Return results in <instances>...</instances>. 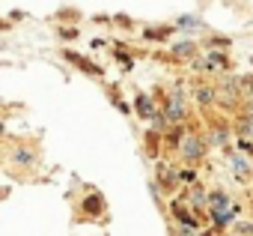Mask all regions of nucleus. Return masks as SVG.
Here are the masks:
<instances>
[{
  "label": "nucleus",
  "mask_w": 253,
  "mask_h": 236,
  "mask_svg": "<svg viewBox=\"0 0 253 236\" xmlns=\"http://www.w3.org/2000/svg\"><path fill=\"white\" fill-rule=\"evenodd\" d=\"M185 156H188V159H197V156H203V141L191 138V141L185 144Z\"/></svg>",
  "instance_id": "6"
},
{
  "label": "nucleus",
  "mask_w": 253,
  "mask_h": 236,
  "mask_svg": "<svg viewBox=\"0 0 253 236\" xmlns=\"http://www.w3.org/2000/svg\"><path fill=\"white\" fill-rule=\"evenodd\" d=\"M146 141H149V144H146V150H149V153H155V150H158V144H155V141H158V135H146Z\"/></svg>",
  "instance_id": "10"
},
{
  "label": "nucleus",
  "mask_w": 253,
  "mask_h": 236,
  "mask_svg": "<svg viewBox=\"0 0 253 236\" xmlns=\"http://www.w3.org/2000/svg\"><path fill=\"white\" fill-rule=\"evenodd\" d=\"M211 215H214L217 224H226V221L232 218V206H229L226 194H214V197H211Z\"/></svg>",
  "instance_id": "1"
},
{
  "label": "nucleus",
  "mask_w": 253,
  "mask_h": 236,
  "mask_svg": "<svg viewBox=\"0 0 253 236\" xmlns=\"http://www.w3.org/2000/svg\"><path fill=\"white\" fill-rule=\"evenodd\" d=\"M84 209H86V212H89V215H98V212H101V209H104V200H101V197H98V194H89V197H86V200H84Z\"/></svg>",
  "instance_id": "4"
},
{
  "label": "nucleus",
  "mask_w": 253,
  "mask_h": 236,
  "mask_svg": "<svg viewBox=\"0 0 253 236\" xmlns=\"http://www.w3.org/2000/svg\"><path fill=\"white\" fill-rule=\"evenodd\" d=\"M173 212H176V218H179V221H185V224H191V227L197 224V218H194V215H191L182 203H173Z\"/></svg>",
  "instance_id": "7"
},
{
  "label": "nucleus",
  "mask_w": 253,
  "mask_h": 236,
  "mask_svg": "<svg viewBox=\"0 0 253 236\" xmlns=\"http://www.w3.org/2000/svg\"><path fill=\"white\" fill-rule=\"evenodd\" d=\"M66 60H72L75 66H81V69H84V72H89V75H98V72H101V69H98L95 63L84 60V57H81V54H75V51H66Z\"/></svg>",
  "instance_id": "2"
},
{
  "label": "nucleus",
  "mask_w": 253,
  "mask_h": 236,
  "mask_svg": "<svg viewBox=\"0 0 253 236\" xmlns=\"http://www.w3.org/2000/svg\"><path fill=\"white\" fill-rule=\"evenodd\" d=\"M232 87H235V90H250V93H253V75H250V78H238V81H232Z\"/></svg>",
  "instance_id": "9"
},
{
  "label": "nucleus",
  "mask_w": 253,
  "mask_h": 236,
  "mask_svg": "<svg viewBox=\"0 0 253 236\" xmlns=\"http://www.w3.org/2000/svg\"><path fill=\"white\" fill-rule=\"evenodd\" d=\"M203 66H209L211 72H220V69H226V60H223V57H217V54H211V57H209Z\"/></svg>",
  "instance_id": "8"
},
{
  "label": "nucleus",
  "mask_w": 253,
  "mask_h": 236,
  "mask_svg": "<svg viewBox=\"0 0 253 236\" xmlns=\"http://www.w3.org/2000/svg\"><path fill=\"white\" fill-rule=\"evenodd\" d=\"M247 114H253V105H250V108H247Z\"/></svg>",
  "instance_id": "13"
},
{
  "label": "nucleus",
  "mask_w": 253,
  "mask_h": 236,
  "mask_svg": "<svg viewBox=\"0 0 253 236\" xmlns=\"http://www.w3.org/2000/svg\"><path fill=\"white\" fill-rule=\"evenodd\" d=\"M167 117H170V120H182V117H185V108H182V99H179V96H170V102H167Z\"/></svg>",
  "instance_id": "3"
},
{
  "label": "nucleus",
  "mask_w": 253,
  "mask_h": 236,
  "mask_svg": "<svg viewBox=\"0 0 253 236\" xmlns=\"http://www.w3.org/2000/svg\"><path fill=\"white\" fill-rule=\"evenodd\" d=\"M161 182H164V185L173 182V174H167V168H161Z\"/></svg>",
  "instance_id": "11"
},
{
  "label": "nucleus",
  "mask_w": 253,
  "mask_h": 236,
  "mask_svg": "<svg viewBox=\"0 0 253 236\" xmlns=\"http://www.w3.org/2000/svg\"><path fill=\"white\" fill-rule=\"evenodd\" d=\"M137 111H140V117H155V108H152V102L146 99V96H137Z\"/></svg>",
  "instance_id": "5"
},
{
  "label": "nucleus",
  "mask_w": 253,
  "mask_h": 236,
  "mask_svg": "<svg viewBox=\"0 0 253 236\" xmlns=\"http://www.w3.org/2000/svg\"><path fill=\"white\" fill-rule=\"evenodd\" d=\"M0 132H3V123H0Z\"/></svg>",
  "instance_id": "14"
},
{
  "label": "nucleus",
  "mask_w": 253,
  "mask_h": 236,
  "mask_svg": "<svg viewBox=\"0 0 253 236\" xmlns=\"http://www.w3.org/2000/svg\"><path fill=\"white\" fill-rule=\"evenodd\" d=\"M6 27H9V24H6V21H0V30H6Z\"/></svg>",
  "instance_id": "12"
}]
</instances>
